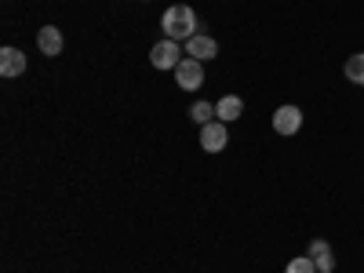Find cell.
Returning a JSON list of instances; mask_svg holds the SVG:
<instances>
[{"label":"cell","instance_id":"12","mask_svg":"<svg viewBox=\"0 0 364 273\" xmlns=\"http://www.w3.org/2000/svg\"><path fill=\"white\" fill-rule=\"evenodd\" d=\"M190 120L204 128V124H211V120H219V117H215V106H211V102H200V99H197V102L190 106Z\"/></svg>","mask_w":364,"mask_h":273},{"label":"cell","instance_id":"11","mask_svg":"<svg viewBox=\"0 0 364 273\" xmlns=\"http://www.w3.org/2000/svg\"><path fill=\"white\" fill-rule=\"evenodd\" d=\"M343 73H346V80H350V84H364V51H357V55H350V58H346Z\"/></svg>","mask_w":364,"mask_h":273},{"label":"cell","instance_id":"9","mask_svg":"<svg viewBox=\"0 0 364 273\" xmlns=\"http://www.w3.org/2000/svg\"><path fill=\"white\" fill-rule=\"evenodd\" d=\"M37 48H41L48 58L63 55V33H58L55 26H41V33H37Z\"/></svg>","mask_w":364,"mask_h":273},{"label":"cell","instance_id":"4","mask_svg":"<svg viewBox=\"0 0 364 273\" xmlns=\"http://www.w3.org/2000/svg\"><path fill=\"white\" fill-rule=\"evenodd\" d=\"M226 142H230V132H226L223 120H211V124L200 128V146H204V154H223Z\"/></svg>","mask_w":364,"mask_h":273},{"label":"cell","instance_id":"5","mask_svg":"<svg viewBox=\"0 0 364 273\" xmlns=\"http://www.w3.org/2000/svg\"><path fill=\"white\" fill-rule=\"evenodd\" d=\"M175 80H178V87H186V91H197L200 84H204V63H197V58H182L178 63V70H175Z\"/></svg>","mask_w":364,"mask_h":273},{"label":"cell","instance_id":"2","mask_svg":"<svg viewBox=\"0 0 364 273\" xmlns=\"http://www.w3.org/2000/svg\"><path fill=\"white\" fill-rule=\"evenodd\" d=\"M182 51H186V48H178V41H157L154 48H149V63H154L157 70H178V63H182V58H186V55H182Z\"/></svg>","mask_w":364,"mask_h":273},{"label":"cell","instance_id":"8","mask_svg":"<svg viewBox=\"0 0 364 273\" xmlns=\"http://www.w3.org/2000/svg\"><path fill=\"white\" fill-rule=\"evenodd\" d=\"M310 259L317 262V269L321 273H336V255H331V245L328 240H310Z\"/></svg>","mask_w":364,"mask_h":273},{"label":"cell","instance_id":"6","mask_svg":"<svg viewBox=\"0 0 364 273\" xmlns=\"http://www.w3.org/2000/svg\"><path fill=\"white\" fill-rule=\"evenodd\" d=\"M186 55L197 58V63H208V58H215L219 55V41L215 37H208V33H197L186 41Z\"/></svg>","mask_w":364,"mask_h":273},{"label":"cell","instance_id":"7","mask_svg":"<svg viewBox=\"0 0 364 273\" xmlns=\"http://www.w3.org/2000/svg\"><path fill=\"white\" fill-rule=\"evenodd\" d=\"M26 73V55L18 48H4L0 51V77H22Z\"/></svg>","mask_w":364,"mask_h":273},{"label":"cell","instance_id":"1","mask_svg":"<svg viewBox=\"0 0 364 273\" xmlns=\"http://www.w3.org/2000/svg\"><path fill=\"white\" fill-rule=\"evenodd\" d=\"M161 26H164V37L168 41H190L200 33V22H197V11L190 4H171L164 15H161Z\"/></svg>","mask_w":364,"mask_h":273},{"label":"cell","instance_id":"10","mask_svg":"<svg viewBox=\"0 0 364 273\" xmlns=\"http://www.w3.org/2000/svg\"><path fill=\"white\" fill-rule=\"evenodd\" d=\"M240 113H245V99H240V95H223V99L215 102V117L223 120V124H230V120H237Z\"/></svg>","mask_w":364,"mask_h":273},{"label":"cell","instance_id":"13","mask_svg":"<svg viewBox=\"0 0 364 273\" xmlns=\"http://www.w3.org/2000/svg\"><path fill=\"white\" fill-rule=\"evenodd\" d=\"M284 273H321V269H317V262H314L310 255H295V259L284 266Z\"/></svg>","mask_w":364,"mask_h":273},{"label":"cell","instance_id":"3","mask_svg":"<svg viewBox=\"0 0 364 273\" xmlns=\"http://www.w3.org/2000/svg\"><path fill=\"white\" fill-rule=\"evenodd\" d=\"M302 128V109L299 106H291V102H284V106H277V109H273V132H277V135H295Z\"/></svg>","mask_w":364,"mask_h":273}]
</instances>
